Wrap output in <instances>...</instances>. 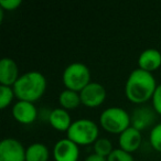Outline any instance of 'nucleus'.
<instances>
[{"label": "nucleus", "mask_w": 161, "mask_h": 161, "mask_svg": "<svg viewBox=\"0 0 161 161\" xmlns=\"http://www.w3.org/2000/svg\"><path fill=\"white\" fill-rule=\"evenodd\" d=\"M157 86L156 80L151 73L137 69L127 78L125 86L126 97L134 104H143L152 99Z\"/></svg>", "instance_id": "f257e3e1"}, {"label": "nucleus", "mask_w": 161, "mask_h": 161, "mask_svg": "<svg viewBox=\"0 0 161 161\" xmlns=\"http://www.w3.org/2000/svg\"><path fill=\"white\" fill-rule=\"evenodd\" d=\"M12 88L19 101L34 103L44 95L47 90V80L40 72L30 71L21 75Z\"/></svg>", "instance_id": "f03ea898"}, {"label": "nucleus", "mask_w": 161, "mask_h": 161, "mask_svg": "<svg viewBox=\"0 0 161 161\" xmlns=\"http://www.w3.org/2000/svg\"><path fill=\"white\" fill-rule=\"evenodd\" d=\"M99 129L95 121L91 119H77L73 121L66 131V138L75 142L77 146H87L95 143L98 139Z\"/></svg>", "instance_id": "7ed1b4c3"}, {"label": "nucleus", "mask_w": 161, "mask_h": 161, "mask_svg": "<svg viewBox=\"0 0 161 161\" xmlns=\"http://www.w3.org/2000/svg\"><path fill=\"white\" fill-rule=\"evenodd\" d=\"M99 124L107 132L120 135L130 127L131 116L120 107H109L101 114Z\"/></svg>", "instance_id": "20e7f679"}, {"label": "nucleus", "mask_w": 161, "mask_h": 161, "mask_svg": "<svg viewBox=\"0 0 161 161\" xmlns=\"http://www.w3.org/2000/svg\"><path fill=\"white\" fill-rule=\"evenodd\" d=\"M62 80L66 90L80 93L91 83V71L83 63L74 62L64 69Z\"/></svg>", "instance_id": "39448f33"}, {"label": "nucleus", "mask_w": 161, "mask_h": 161, "mask_svg": "<svg viewBox=\"0 0 161 161\" xmlns=\"http://www.w3.org/2000/svg\"><path fill=\"white\" fill-rule=\"evenodd\" d=\"M106 90L102 84L91 82L82 92L80 93V102L88 108H95L101 106L106 99Z\"/></svg>", "instance_id": "423d86ee"}, {"label": "nucleus", "mask_w": 161, "mask_h": 161, "mask_svg": "<svg viewBox=\"0 0 161 161\" xmlns=\"http://www.w3.org/2000/svg\"><path fill=\"white\" fill-rule=\"evenodd\" d=\"M25 150L17 139H3L0 143V161H25Z\"/></svg>", "instance_id": "0eeeda50"}, {"label": "nucleus", "mask_w": 161, "mask_h": 161, "mask_svg": "<svg viewBox=\"0 0 161 161\" xmlns=\"http://www.w3.org/2000/svg\"><path fill=\"white\" fill-rule=\"evenodd\" d=\"M53 157L55 161H77L80 149L78 146L69 138L60 139L54 146Z\"/></svg>", "instance_id": "6e6552de"}, {"label": "nucleus", "mask_w": 161, "mask_h": 161, "mask_svg": "<svg viewBox=\"0 0 161 161\" xmlns=\"http://www.w3.org/2000/svg\"><path fill=\"white\" fill-rule=\"evenodd\" d=\"M12 116L20 124H32L38 117V109L33 103L18 101L12 107Z\"/></svg>", "instance_id": "1a4fd4ad"}, {"label": "nucleus", "mask_w": 161, "mask_h": 161, "mask_svg": "<svg viewBox=\"0 0 161 161\" xmlns=\"http://www.w3.org/2000/svg\"><path fill=\"white\" fill-rule=\"evenodd\" d=\"M19 77V67L12 58H5L0 61V85L12 87Z\"/></svg>", "instance_id": "9d476101"}, {"label": "nucleus", "mask_w": 161, "mask_h": 161, "mask_svg": "<svg viewBox=\"0 0 161 161\" xmlns=\"http://www.w3.org/2000/svg\"><path fill=\"white\" fill-rule=\"evenodd\" d=\"M141 141H142L141 131L131 126L119 135V147L121 150L129 152V153L138 150L141 145Z\"/></svg>", "instance_id": "9b49d317"}, {"label": "nucleus", "mask_w": 161, "mask_h": 161, "mask_svg": "<svg viewBox=\"0 0 161 161\" xmlns=\"http://www.w3.org/2000/svg\"><path fill=\"white\" fill-rule=\"evenodd\" d=\"M154 109H150L148 107H138L134 110L131 115V127L138 129L139 131L148 128L156 120Z\"/></svg>", "instance_id": "f8f14e48"}, {"label": "nucleus", "mask_w": 161, "mask_h": 161, "mask_svg": "<svg viewBox=\"0 0 161 161\" xmlns=\"http://www.w3.org/2000/svg\"><path fill=\"white\" fill-rule=\"evenodd\" d=\"M139 69L146 72H151L158 69L161 66V53L156 49H147L141 52L138 58Z\"/></svg>", "instance_id": "ddd939ff"}, {"label": "nucleus", "mask_w": 161, "mask_h": 161, "mask_svg": "<svg viewBox=\"0 0 161 161\" xmlns=\"http://www.w3.org/2000/svg\"><path fill=\"white\" fill-rule=\"evenodd\" d=\"M49 123L54 129L58 131H67L73 121L67 110L60 107L53 109L49 114Z\"/></svg>", "instance_id": "4468645a"}, {"label": "nucleus", "mask_w": 161, "mask_h": 161, "mask_svg": "<svg viewBox=\"0 0 161 161\" xmlns=\"http://www.w3.org/2000/svg\"><path fill=\"white\" fill-rule=\"evenodd\" d=\"M49 157L47 147L40 142L32 143L25 150V161H47Z\"/></svg>", "instance_id": "2eb2a0df"}, {"label": "nucleus", "mask_w": 161, "mask_h": 161, "mask_svg": "<svg viewBox=\"0 0 161 161\" xmlns=\"http://www.w3.org/2000/svg\"><path fill=\"white\" fill-rule=\"evenodd\" d=\"M58 104H60L61 108L65 110L75 109L82 104L80 93L71 90L62 91L61 94L58 95Z\"/></svg>", "instance_id": "dca6fc26"}, {"label": "nucleus", "mask_w": 161, "mask_h": 161, "mask_svg": "<svg viewBox=\"0 0 161 161\" xmlns=\"http://www.w3.org/2000/svg\"><path fill=\"white\" fill-rule=\"evenodd\" d=\"M113 145L109 139L107 138H98L94 143V153L101 156L103 158H108L113 152Z\"/></svg>", "instance_id": "f3484780"}, {"label": "nucleus", "mask_w": 161, "mask_h": 161, "mask_svg": "<svg viewBox=\"0 0 161 161\" xmlns=\"http://www.w3.org/2000/svg\"><path fill=\"white\" fill-rule=\"evenodd\" d=\"M16 97L14 91L10 86L0 85V108L5 109L12 103L14 98Z\"/></svg>", "instance_id": "a211bd4d"}, {"label": "nucleus", "mask_w": 161, "mask_h": 161, "mask_svg": "<svg viewBox=\"0 0 161 161\" xmlns=\"http://www.w3.org/2000/svg\"><path fill=\"white\" fill-rule=\"evenodd\" d=\"M150 145L156 151L161 152V123L157 124L152 127L149 135Z\"/></svg>", "instance_id": "6ab92c4d"}, {"label": "nucleus", "mask_w": 161, "mask_h": 161, "mask_svg": "<svg viewBox=\"0 0 161 161\" xmlns=\"http://www.w3.org/2000/svg\"><path fill=\"white\" fill-rule=\"evenodd\" d=\"M107 161H135V159L131 153L124 151L119 148V149L113 150L112 153L108 156Z\"/></svg>", "instance_id": "aec40b11"}, {"label": "nucleus", "mask_w": 161, "mask_h": 161, "mask_svg": "<svg viewBox=\"0 0 161 161\" xmlns=\"http://www.w3.org/2000/svg\"><path fill=\"white\" fill-rule=\"evenodd\" d=\"M152 107L157 114L161 115V84L157 86L154 94L152 96Z\"/></svg>", "instance_id": "412c9836"}, {"label": "nucleus", "mask_w": 161, "mask_h": 161, "mask_svg": "<svg viewBox=\"0 0 161 161\" xmlns=\"http://www.w3.org/2000/svg\"><path fill=\"white\" fill-rule=\"evenodd\" d=\"M21 3H22L21 0H0L1 9L8 10V11H14V10L18 9Z\"/></svg>", "instance_id": "4be33fe9"}, {"label": "nucleus", "mask_w": 161, "mask_h": 161, "mask_svg": "<svg viewBox=\"0 0 161 161\" xmlns=\"http://www.w3.org/2000/svg\"><path fill=\"white\" fill-rule=\"evenodd\" d=\"M84 161H107V159L103 158V157H101V156H97V154H95V153H93V154H90V156H88Z\"/></svg>", "instance_id": "5701e85b"}]
</instances>
